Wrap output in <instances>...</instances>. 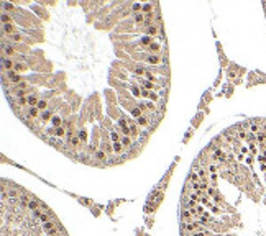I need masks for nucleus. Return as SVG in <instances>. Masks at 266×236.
<instances>
[{"label":"nucleus","mask_w":266,"mask_h":236,"mask_svg":"<svg viewBox=\"0 0 266 236\" xmlns=\"http://www.w3.org/2000/svg\"><path fill=\"white\" fill-rule=\"evenodd\" d=\"M62 123H64V120H62L59 115H54L53 120H51V125H53V128H61Z\"/></svg>","instance_id":"obj_3"},{"label":"nucleus","mask_w":266,"mask_h":236,"mask_svg":"<svg viewBox=\"0 0 266 236\" xmlns=\"http://www.w3.org/2000/svg\"><path fill=\"white\" fill-rule=\"evenodd\" d=\"M2 21H4V25L10 23V21H12V15H8V13H4V15H2Z\"/></svg>","instance_id":"obj_16"},{"label":"nucleus","mask_w":266,"mask_h":236,"mask_svg":"<svg viewBox=\"0 0 266 236\" xmlns=\"http://www.w3.org/2000/svg\"><path fill=\"white\" fill-rule=\"evenodd\" d=\"M153 7H156V5H153V4L145 5V7H143V12H150V10H153Z\"/></svg>","instance_id":"obj_17"},{"label":"nucleus","mask_w":266,"mask_h":236,"mask_svg":"<svg viewBox=\"0 0 266 236\" xmlns=\"http://www.w3.org/2000/svg\"><path fill=\"white\" fill-rule=\"evenodd\" d=\"M94 159H97L99 162H105L108 157H107V153H105V151H102V149H97V153L94 154ZM107 162H108V161H107Z\"/></svg>","instance_id":"obj_2"},{"label":"nucleus","mask_w":266,"mask_h":236,"mask_svg":"<svg viewBox=\"0 0 266 236\" xmlns=\"http://www.w3.org/2000/svg\"><path fill=\"white\" fill-rule=\"evenodd\" d=\"M132 115L137 116V118H140V116H141V108H140V107H133L132 108Z\"/></svg>","instance_id":"obj_15"},{"label":"nucleus","mask_w":266,"mask_h":236,"mask_svg":"<svg viewBox=\"0 0 266 236\" xmlns=\"http://www.w3.org/2000/svg\"><path fill=\"white\" fill-rule=\"evenodd\" d=\"M28 67H26V64H23V62H15V66H13V72H23V70H26Z\"/></svg>","instance_id":"obj_5"},{"label":"nucleus","mask_w":266,"mask_h":236,"mask_svg":"<svg viewBox=\"0 0 266 236\" xmlns=\"http://www.w3.org/2000/svg\"><path fill=\"white\" fill-rule=\"evenodd\" d=\"M77 136H79V139H81V143H86L87 141V131L86 130H79V133H77Z\"/></svg>","instance_id":"obj_10"},{"label":"nucleus","mask_w":266,"mask_h":236,"mask_svg":"<svg viewBox=\"0 0 266 236\" xmlns=\"http://www.w3.org/2000/svg\"><path fill=\"white\" fill-rule=\"evenodd\" d=\"M13 66H15V62L10 61V59H7V58H4V67H5V69L13 70Z\"/></svg>","instance_id":"obj_11"},{"label":"nucleus","mask_w":266,"mask_h":236,"mask_svg":"<svg viewBox=\"0 0 266 236\" xmlns=\"http://www.w3.org/2000/svg\"><path fill=\"white\" fill-rule=\"evenodd\" d=\"M66 133H67V130L64 128V126H61V128H56V135H54V138H59V139H61V138L64 136Z\"/></svg>","instance_id":"obj_8"},{"label":"nucleus","mask_w":266,"mask_h":236,"mask_svg":"<svg viewBox=\"0 0 266 236\" xmlns=\"http://www.w3.org/2000/svg\"><path fill=\"white\" fill-rule=\"evenodd\" d=\"M53 110H50V108H48V110H45V112H41V115H40V121H43V123H45V121H48V120H53Z\"/></svg>","instance_id":"obj_1"},{"label":"nucleus","mask_w":266,"mask_h":236,"mask_svg":"<svg viewBox=\"0 0 266 236\" xmlns=\"http://www.w3.org/2000/svg\"><path fill=\"white\" fill-rule=\"evenodd\" d=\"M145 20H146V15H143V13H135V21H137V23H143Z\"/></svg>","instance_id":"obj_14"},{"label":"nucleus","mask_w":266,"mask_h":236,"mask_svg":"<svg viewBox=\"0 0 266 236\" xmlns=\"http://www.w3.org/2000/svg\"><path fill=\"white\" fill-rule=\"evenodd\" d=\"M26 100H28V107H36L38 102H40L36 94H30V95L26 97Z\"/></svg>","instance_id":"obj_4"},{"label":"nucleus","mask_w":266,"mask_h":236,"mask_svg":"<svg viewBox=\"0 0 266 236\" xmlns=\"http://www.w3.org/2000/svg\"><path fill=\"white\" fill-rule=\"evenodd\" d=\"M145 59L150 64H156V62H159V54H148V56H145Z\"/></svg>","instance_id":"obj_7"},{"label":"nucleus","mask_w":266,"mask_h":236,"mask_svg":"<svg viewBox=\"0 0 266 236\" xmlns=\"http://www.w3.org/2000/svg\"><path fill=\"white\" fill-rule=\"evenodd\" d=\"M110 138H112L113 143H120V141H122V138H120V135L117 133V130H112V133H110Z\"/></svg>","instance_id":"obj_12"},{"label":"nucleus","mask_w":266,"mask_h":236,"mask_svg":"<svg viewBox=\"0 0 266 236\" xmlns=\"http://www.w3.org/2000/svg\"><path fill=\"white\" fill-rule=\"evenodd\" d=\"M137 125L138 126H143V128H146V126H150V121H148V118L146 116H140V118H137Z\"/></svg>","instance_id":"obj_6"},{"label":"nucleus","mask_w":266,"mask_h":236,"mask_svg":"<svg viewBox=\"0 0 266 236\" xmlns=\"http://www.w3.org/2000/svg\"><path fill=\"white\" fill-rule=\"evenodd\" d=\"M38 108H40V112H45V110H48V102H46L45 99L43 100H40V102H38V105H36Z\"/></svg>","instance_id":"obj_13"},{"label":"nucleus","mask_w":266,"mask_h":236,"mask_svg":"<svg viewBox=\"0 0 266 236\" xmlns=\"http://www.w3.org/2000/svg\"><path fill=\"white\" fill-rule=\"evenodd\" d=\"M13 31H15V26H13V25H10V23L4 25V33H8L10 36H12V35H15Z\"/></svg>","instance_id":"obj_9"}]
</instances>
